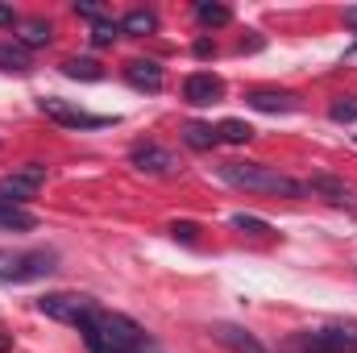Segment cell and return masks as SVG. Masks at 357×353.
I'll return each instance as SVG.
<instances>
[{"label":"cell","instance_id":"cell-1","mask_svg":"<svg viewBox=\"0 0 357 353\" xmlns=\"http://www.w3.org/2000/svg\"><path fill=\"white\" fill-rule=\"evenodd\" d=\"M79 333H84L91 353H154L142 324L121 316V312H96Z\"/></svg>","mask_w":357,"mask_h":353},{"label":"cell","instance_id":"cell-2","mask_svg":"<svg viewBox=\"0 0 357 353\" xmlns=\"http://www.w3.org/2000/svg\"><path fill=\"white\" fill-rule=\"evenodd\" d=\"M216 175L225 179V183H233V187L262 191V195H291V200L307 195V183L287 179L282 171H274V167H266V163H220Z\"/></svg>","mask_w":357,"mask_h":353},{"label":"cell","instance_id":"cell-3","mask_svg":"<svg viewBox=\"0 0 357 353\" xmlns=\"http://www.w3.org/2000/svg\"><path fill=\"white\" fill-rule=\"evenodd\" d=\"M38 312L50 316V320H59V324H75V329H84L100 308H96L91 295H79V291H50V295L38 299Z\"/></svg>","mask_w":357,"mask_h":353},{"label":"cell","instance_id":"cell-4","mask_svg":"<svg viewBox=\"0 0 357 353\" xmlns=\"http://www.w3.org/2000/svg\"><path fill=\"white\" fill-rule=\"evenodd\" d=\"M54 270V254L50 250H29V254H8L0 250V278L4 283H29Z\"/></svg>","mask_w":357,"mask_h":353},{"label":"cell","instance_id":"cell-5","mask_svg":"<svg viewBox=\"0 0 357 353\" xmlns=\"http://www.w3.org/2000/svg\"><path fill=\"white\" fill-rule=\"evenodd\" d=\"M38 108H42L50 121L67 125V129H104V125H116V117H96V112H84V108H75V104H67V100H59V96H42V100H38Z\"/></svg>","mask_w":357,"mask_h":353},{"label":"cell","instance_id":"cell-6","mask_svg":"<svg viewBox=\"0 0 357 353\" xmlns=\"http://www.w3.org/2000/svg\"><path fill=\"white\" fill-rule=\"evenodd\" d=\"M46 183V167L42 163H25L21 171L0 179V200L4 204H21V200H33V191Z\"/></svg>","mask_w":357,"mask_h":353},{"label":"cell","instance_id":"cell-7","mask_svg":"<svg viewBox=\"0 0 357 353\" xmlns=\"http://www.w3.org/2000/svg\"><path fill=\"white\" fill-rule=\"evenodd\" d=\"M129 163H133L142 175H175L178 167H183L175 154H171L167 146H158V142H137V146L129 150Z\"/></svg>","mask_w":357,"mask_h":353},{"label":"cell","instance_id":"cell-8","mask_svg":"<svg viewBox=\"0 0 357 353\" xmlns=\"http://www.w3.org/2000/svg\"><path fill=\"white\" fill-rule=\"evenodd\" d=\"M303 341L316 345L320 353H357V324L354 320H337V324H324V329L307 333Z\"/></svg>","mask_w":357,"mask_h":353},{"label":"cell","instance_id":"cell-9","mask_svg":"<svg viewBox=\"0 0 357 353\" xmlns=\"http://www.w3.org/2000/svg\"><path fill=\"white\" fill-rule=\"evenodd\" d=\"M220 96H225V80L212 75V71H191V75L183 80V100L195 104V108H208V104H216Z\"/></svg>","mask_w":357,"mask_h":353},{"label":"cell","instance_id":"cell-10","mask_svg":"<svg viewBox=\"0 0 357 353\" xmlns=\"http://www.w3.org/2000/svg\"><path fill=\"white\" fill-rule=\"evenodd\" d=\"M212 337L225 345V350H233V353H270L254 333H245L241 324H229V320H220V324H212Z\"/></svg>","mask_w":357,"mask_h":353},{"label":"cell","instance_id":"cell-11","mask_svg":"<svg viewBox=\"0 0 357 353\" xmlns=\"http://www.w3.org/2000/svg\"><path fill=\"white\" fill-rule=\"evenodd\" d=\"M307 191L324 195V200L337 204V208H357V191L345 183V179H337V175H312L307 179Z\"/></svg>","mask_w":357,"mask_h":353},{"label":"cell","instance_id":"cell-12","mask_svg":"<svg viewBox=\"0 0 357 353\" xmlns=\"http://www.w3.org/2000/svg\"><path fill=\"white\" fill-rule=\"evenodd\" d=\"M125 80H129L137 91H162L167 71H162L154 59H129V63H125Z\"/></svg>","mask_w":357,"mask_h":353},{"label":"cell","instance_id":"cell-13","mask_svg":"<svg viewBox=\"0 0 357 353\" xmlns=\"http://www.w3.org/2000/svg\"><path fill=\"white\" fill-rule=\"evenodd\" d=\"M245 104L250 108H258V112H291L299 100H295V91H278V88H254L245 96Z\"/></svg>","mask_w":357,"mask_h":353},{"label":"cell","instance_id":"cell-14","mask_svg":"<svg viewBox=\"0 0 357 353\" xmlns=\"http://www.w3.org/2000/svg\"><path fill=\"white\" fill-rule=\"evenodd\" d=\"M17 29H21V46L29 50V46H50V21L46 17H29V21H17Z\"/></svg>","mask_w":357,"mask_h":353},{"label":"cell","instance_id":"cell-15","mask_svg":"<svg viewBox=\"0 0 357 353\" xmlns=\"http://www.w3.org/2000/svg\"><path fill=\"white\" fill-rule=\"evenodd\" d=\"M195 21H199L204 29H220V25H229V21H233V8H229V4L199 0V4H195Z\"/></svg>","mask_w":357,"mask_h":353},{"label":"cell","instance_id":"cell-16","mask_svg":"<svg viewBox=\"0 0 357 353\" xmlns=\"http://www.w3.org/2000/svg\"><path fill=\"white\" fill-rule=\"evenodd\" d=\"M216 137H220V142H229V146H245V142L254 137V125H250V121H241V117H225V121L216 125Z\"/></svg>","mask_w":357,"mask_h":353},{"label":"cell","instance_id":"cell-17","mask_svg":"<svg viewBox=\"0 0 357 353\" xmlns=\"http://www.w3.org/2000/svg\"><path fill=\"white\" fill-rule=\"evenodd\" d=\"M183 142H187L191 150H212L220 137H216L212 125H204V121H187V125H183Z\"/></svg>","mask_w":357,"mask_h":353},{"label":"cell","instance_id":"cell-18","mask_svg":"<svg viewBox=\"0 0 357 353\" xmlns=\"http://www.w3.org/2000/svg\"><path fill=\"white\" fill-rule=\"evenodd\" d=\"M63 75L67 80H84V84H100L104 80V67L96 59H67L63 63Z\"/></svg>","mask_w":357,"mask_h":353},{"label":"cell","instance_id":"cell-19","mask_svg":"<svg viewBox=\"0 0 357 353\" xmlns=\"http://www.w3.org/2000/svg\"><path fill=\"white\" fill-rule=\"evenodd\" d=\"M33 225H38L33 212H25L21 204H4V200H0V229H17V233H25V229H33Z\"/></svg>","mask_w":357,"mask_h":353},{"label":"cell","instance_id":"cell-20","mask_svg":"<svg viewBox=\"0 0 357 353\" xmlns=\"http://www.w3.org/2000/svg\"><path fill=\"white\" fill-rule=\"evenodd\" d=\"M0 71L25 75V71H29V50H25L21 42H0Z\"/></svg>","mask_w":357,"mask_h":353},{"label":"cell","instance_id":"cell-21","mask_svg":"<svg viewBox=\"0 0 357 353\" xmlns=\"http://www.w3.org/2000/svg\"><path fill=\"white\" fill-rule=\"evenodd\" d=\"M121 29H125V33H133V38H146V33H154V29H158V17H154L150 8H133V13L121 21Z\"/></svg>","mask_w":357,"mask_h":353},{"label":"cell","instance_id":"cell-22","mask_svg":"<svg viewBox=\"0 0 357 353\" xmlns=\"http://www.w3.org/2000/svg\"><path fill=\"white\" fill-rule=\"evenodd\" d=\"M328 117H333L337 125H354L357 121V96H337L333 108H328Z\"/></svg>","mask_w":357,"mask_h":353},{"label":"cell","instance_id":"cell-23","mask_svg":"<svg viewBox=\"0 0 357 353\" xmlns=\"http://www.w3.org/2000/svg\"><path fill=\"white\" fill-rule=\"evenodd\" d=\"M233 229H241V233H258V237H266V233H270L266 220H258V216H245V212H237V216H233Z\"/></svg>","mask_w":357,"mask_h":353},{"label":"cell","instance_id":"cell-24","mask_svg":"<svg viewBox=\"0 0 357 353\" xmlns=\"http://www.w3.org/2000/svg\"><path fill=\"white\" fill-rule=\"evenodd\" d=\"M116 29H121L116 21H96V25H91V42H96V46H108V42L116 38Z\"/></svg>","mask_w":357,"mask_h":353},{"label":"cell","instance_id":"cell-25","mask_svg":"<svg viewBox=\"0 0 357 353\" xmlns=\"http://www.w3.org/2000/svg\"><path fill=\"white\" fill-rule=\"evenodd\" d=\"M171 237H175V241H187V246H195L199 229H195L191 220H175V225H171Z\"/></svg>","mask_w":357,"mask_h":353},{"label":"cell","instance_id":"cell-26","mask_svg":"<svg viewBox=\"0 0 357 353\" xmlns=\"http://www.w3.org/2000/svg\"><path fill=\"white\" fill-rule=\"evenodd\" d=\"M75 13L88 17V21H104V8H100V4H75Z\"/></svg>","mask_w":357,"mask_h":353},{"label":"cell","instance_id":"cell-27","mask_svg":"<svg viewBox=\"0 0 357 353\" xmlns=\"http://www.w3.org/2000/svg\"><path fill=\"white\" fill-rule=\"evenodd\" d=\"M212 54H216V42L212 38H199L195 42V59H212Z\"/></svg>","mask_w":357,"mask_h":353},{"label":"cell","instance_id":"cell-28","mask_svg":"<svg viewBox=\"0 0 357 353\" xmlns=\"http://www.w3.org/2000/svg\"><path fill=\"white\" fill-rule=\"evenodd\" d=\"M0 25H17V13H13V4H0Z\"/></svg>","mask_w":357,"mask_h":353},{"label":"cell","instance_id":"cell-29","mask_svg":"<svg viewBox=\"0 0 357 353\" xmlns=\"http://www.w3.org/2000/svg\"><path fill=\"white\" fill-rule=\"evenodd\" d=\"M287 353H320V350H316V345H307V341L299 337V341H295V345H291V350H287Z\"/></svg>","mask_w":357,"mask_h":353},{"label":"cell","instance_id":"cell-30","mask_svg":"<svg viewBox=\"0 0 357 353\" xmlns=\"http://www.w3.org/2000/svg\"><path fill=\"white\" fill-rule=\"evenodd\" d=\"M13 350V337H8V333H0V353H8Z\"/></svg>","mask_w":357,"mask_h":353}]
</instances>
